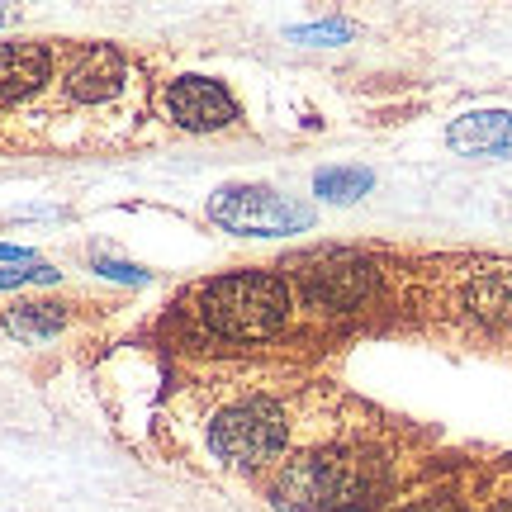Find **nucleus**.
I'll return each instance as SVG.
<instances>
[{"instance_id":"2","label":"nucleus","mask_w":512,"mask_h":512,"mask_svg":"<svg viewBox=\"0 0 512 512\" xmlns=\"http://www.w3.org/2000/svg\"><path fill=\"white\" fill-rule=\"evenodd\" d=\"M290 313V290L280 275L266 271H242L223 275L214 285H204L200 294V318L219 337H238V342H256L271 337Z\"/></svg>"},{"instance_id":"10","label":"nucleus","mask_w":512,"mask_h":512,"mask_svg":"<svg viewBox=\"0 0 512 512\" xmlns=\"http://www.w3.org/2000/svg\"><path fill=\"white\" fill-rule=\"evenodd\" d=\"M465 309L475 313L479 323H489V328H508L512 323V266L479 271L465 285Z\"/></svg>"},{"instance_id":"11","label":"nucleus","mask_w":512,"mask_h":512,"mask_svg":"<svg viewBox=\"0 0 512 512\" xmlns=\"http://www.w3.org/2000/svg\"><path fill=\"white\" fill-rule=\"evenodd\" d=\"M5 328L24 342H48L67 328V309L62 304H19V309L5 313Z\"/></svg>"},{"instance_id":"14","label":"nucleus","mask_w":512,"mask_h":512,"mask_svg":"<svg viewBox=\"0 0 512 512\" xmlns=\"http://www.w3.org/2000/svg\"><path fill=\"white\" fill-rule=\"evenodd\" d=\"M53 285L57 271H48V266H10V271H0V290H15V285Z\"/></svg>"},{"instance_id":"15","label":"nucleus","mask_w":512,"mask_h":512,"mask_svg":"<svg viewBox=\"0 0 512 512\" xmlns=\"http://www.w3.org/2000/svg\"><path fill=\"white\" fill-rule=\"evenodd\" d=\"M95 271L110 275V280H119V285H143L147 271H138V266H124V261H95Z\"/></svg>"},{"instance_id":"4","label":"nucleus","mask_w":512,"mask_h":512,"mask_svg":"<svg viewBox=\"0 0 512 512\" xmlns=\"http://www.w3.org/2000/svg\"><path fill=\"white\" fill-rule=\"evenodd\" d=\"M209 441H214V451H219L228 465H261V460H275L285 451V413L266 399L238 403V408L219 413Z\"/></svg>"},{"instance_id":"7","label":"nucleus","mask_w":512,"mask_h":512,"mask_svg":"<svg viewBox=\"0 0 512 512\" xmlns=\"http://www.w3.org/2000/svg\"><path fill=\"white\" fill-rule=\"evenodd\" d=\"M446 143L456 147L460 157H512V114L503 110L460 114L456 124L446 128Z\"/></svg>"},{"instance_id":"8","label":"nucleus","mask_w":512,"mask_h":512,"mask_svg":"<svg viewBox=\"0 0 512 512\" xmlns=\"http://www.w3.org/2000/svg\"><path fill=\"white\" fill-rule=\"evenodd\" d=\"M124 86V57L105 48V43H95L86 53L72 62V72H67V91L72 100L81 105H100V100H110L114 91Z\"/></svg>"},{"instance_id":"18","label":"nucleus","mask_w":512,"mask_h":512,"mask_svg":"<svg viewBox=\"0 0 512 512\" xmlns=\"http://www.w3.org/2000/svg\"><path fill=\"white\" fill-rule=\"evenodd\" d=\"M5 19H10V10H0V24H5Z\"/></svg>"},{"instance_id":"17","label":"nucleus","mask_w":512,"mask_h":512,"mask_svg":"<svg viewBox=\"0 0 512 512\" xmlns=\"http://www.w3.org/2000/svg\"><path fill=\"white\" fill-rule=\"evenodd\" d=\"M408 512H460V508H408Z\"/></svg>"},{"instance_id":"13","label":"nucleus","mask_w":512,"mask_h":512,"mask_svg":"<svg viewBox=\"0 0 512 512\" xmlns=\"http://www.w3.org/2000/svg\"><path fill=\"white\" fill-rule=\"evenodd\" d=\"M294 43H313V48H332V43H347L351 24L347 19H323V24H304V29H290Z\"/></svg>"},{"instance_id":"1","label":"nucleus","mask_w":512,"mask_h":512,"mask_svg":"<svg viewBox=\"0 0 512 512\" xmlns=\"http://www.w3.org/2000/svg\"><path fill=\"white\" fill-rule=\"evenodd\" d=\"M380 460L375 456H299L275 479V503L285 512H351L380 494Z\"/></svg>"},{"instance_id":"16","label":"nucleus","mask_w":512,"mask_h":512,"mask_svg":"<svg viewBox=\"0 0 512 512\" xmlns=\"http://www.w3.org/2000/svg\"><path fill=\"white\" fill-rule=\"evenodd\" d=\"M0 261H15V266H29V261H34V252H29V247H10V242H0Z\"/></svg>"},{"instance_id":"5","label":"nucleus","mask_w":512,"mask_h":512,"mask_svg":"<svg viewBox=\"0 0 512 512\" xmlns=\"http://www.w3.org/2000/svg\"><path fill=\"white\" fill-rule=\"evenodd\" d=\"M304 294L318 309H356L375 294V266L356 252H323L304 266Z\"/></svg>"},{"instance_id":"9","label":"nucleus","mask_w":512,"mask_h":512,"mask_svg":"<svg viewBox=\"0 0 512 512\" xmlns=\"http://www.w3.org/2000/svg\"><path fill=\"white\" fill-rule=\"evenodd\" d=\"M48 81V48L43 43H0V100L34 95Z\"/></svg>"},{"instance_id":"6","label":"nucleus","mask_w":512,"mask_h":512,"mask_svg":"<svg viewBox=\"0 0 512 512\" xmlns=\"http://www.w3.org/2000/svg\"><path fill=\"white\" fill-rule=\"evenodd\" d=\"M166 114L181 128H190V133H209V128L233 124L238 105H233V95L223 91L219 81H209V76H181V81L166 86Z\"/></svg>"},{"instance_id":"12","label":"nucleus","mask_w":512,"mask_h":512,"mask_svg":"<svg viewBox=\"0 0 512 512\" xmlns=\"http://www.w3.org/2000/svg\"><path fill=\"white\" fill-rule=\"evenodd\" d=\"M370 185H375V176H370L366 166H328V171L313 176V190L332 204L361 200V195H370Z\"/></svg>"},{"instance_id":"3","label":"nucleus","mask_w":512,"mask_h":512,"mask_svg":"<svg viewBox=\"0 0 512 512\" xmlns=\"http://www.w3.org/2000/svg\"><path fill=\"white\" fill-rule=\"evenodd\" d=\"M209 214L219 228L242 233V238H285V233H304L313 228L309 204L275 195V190H256V185H228L214 195Z\"/></svg>"}]
</instances>
